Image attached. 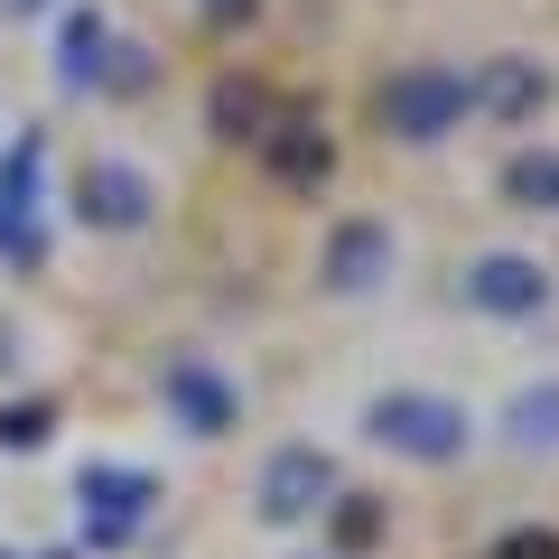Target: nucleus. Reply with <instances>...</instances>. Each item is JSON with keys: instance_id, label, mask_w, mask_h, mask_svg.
I'll return each mask as SVG.
<instances>
[{"instance_id": "4", "label": "nucleus", "mask_w": 559, "mask_h": 559, "mask_svg": "<svg viewBox=\"0 0 559 559\" xmlns=\"http://www.w3.org/2000/svg\"><path fill=\"white\" fill-rule=\"evenodd\" d=\"M401 271V234L382 215H336L318 242V280L336 289V299H373V289H392Z\"/></svg>"}, {"instance_id": "13", "label": "nucleus", "mask_w": 559, "mask_h": 559, "mask_svg": "<svg viewBox=\"0 0 559 559\" xmlns=\"http://www.w3.org/2000/svg\"><path fill=\"white\" fill-rule=\"evenodd\" d=\"M503 205H522V215H559V150H550V140H522L513 159H503Z\"/></svg>"}, {"instance_id": "9", "label": "nucleus", "mask_w": 559, "mask_h": 559, "mask_svg": "<svg viewBox=\"0 0 559 559\" xmlns=\"http://www.w3.org/2000/svg\"><path fill=\"white\" fill-rule=\"evenodd\" d=\"M103 66H112V20L94 0H75L66 28H57V84L66 94H103Z\"/></svg>"}, {"instance_id": "12", "label": "nucleus", "mask_w": 559, "mask_h": 559, "mask_svg": "<svg viewBox=\"0 0 559 559\" xmlns=\"http://www.w3.org/2000/svg\"><path fill=\"white\" fill-rule=\"evenodd\" d=\"M503 448H513V457H559V373L522 382V392L503 401Z\"/></svg>"}, {"instance_id": "6", "label": "nucleus", "mask_w": 559, "mask_h": 559, "mask_svg": "<svg viewBox=\"0 0 559 559\" xmlns=\"http://www.w3.org/2000/svg\"><path fill=\"white\" fill-rule=\"evenodd\" d=\"M150 215H159V178L140 159H84L75 168V224H94V234H140Z\"/></svg>"}, {"instance_id": "17", "label": "nucleus", "mask_w": 559, "mask_h": 559, "mask_svg": "<svg viewBox=\"0 0 559 559\" xmlns=\"http://www.w3.org/2000/svg\"><path fill=\"white\" fill-rule=\"evenodd\" d=\"M150 75H159V66H150V47H140V38H112V66H103V94H150Z\"/></svg>"}, {"instance_id": "15", "label": "nucleus", "mask_w": 559, "mask_h": 559, "mask_svg": "<svg viewBox=\"0 0 559 559\" xmlns=\"http://www.w3.org/2000/svg\"><path fill=\"white\" fill-rule=\"evenodd\" d=\"M215 131L224 140H261V94L252 84H215Z\"/></svg>"}, {"instance_id": "2", "label": "nucleus", "mask_w": 559, "mask_h": 559, "mask_svg": "<svg viewBox=\"0 0 559 559\" xmlns=\"http://www.w3.org/2000/svg\"><path fill=\"white\" fill-rule=\"evenodd\" d=\"M252 503H261V522H318L326 503H336V457H326L318 439H280L271 457H261V476H252Z\"/></svg>"}, {"instance_id": "5", "label": "nucleus", "mask_w": 559, "mask_h": 559, "mask_svg": "<svg viewBox=\"0 0 559 559\" xmlns=\"http://www.w3.org/2000/svg\"><path fill=\"white\" fill-rule=\"evenodd\" d=\"M550 289H559V280L540 271L532 252H476V261H466V280H457V299L476 308V318H495V326L540 318V308H550Z\"/></svg>"}, {"instance_id": "14", "label": "nucleus", "mask_w": 559, "mask_h": 559, "mask_svg": "<svg viewBox=\"0 0 559 559\" xmlns=\"http://www.w3.org/2000/svg\"><path fill=\"white\" fill-rule=\"evenodd\" d=\"M261 159H271L289 187H318L326 168H336V150H326L318 121H280V131H261Z\"/></svg>"}, {"instance_id": "19", "label": "nucleus", "mask_w": 559, "mask_h": 559, "mask_svg": "<svg viewBox=\"0 0 559 559\" xmlns=\"http://www.w3.org/2000/svg\"><path fill=\"white\" fill-rule=\"evenodd\" d=\"M495 559H559V532H503Z\"/></svg>"}, {"instance_id": "8", "label": "nucleus", "mask_w": 559, "mask_h": 559, "mask_svg": "<svg viewBox=\"0 0 559 559\" xmlns=\"http://www.w3.org/2000/svg\"><path fill=\"white\" fill-rule=\"evenodd\" d=\"M159 392H168V411H178L187 429H197V439H224V429H234V411H242V401H234V382H224L215 364H197V355H178V364H168V382H159Z\"/></svg>"}, {"instance_id": "16", "label": "nucleus", "mask_w": 559, "mask_h": 559, "mask_svg": "<svg viewBox=\"0 0 559 559\" xmlns=\"http://www.w3.org/2000/svg\"><path fill=\"white\" fill-rule=\"evenodd\" d=\"M382 540V503L373 495H336V550H373Z\"/></svg>"}, {"instance_id": "18", "label": "nucleus", "mask_w": 559, "mask_h": 559, "mask_svg": "<svg viewBox=\"0 0 559 559\" xmlns=\"http://www.w3.org/2000/svg\"><path fill=\"white\" fill-rule=\"evenodd\" d=\"M47 439V401H10L0 411V448H38Z\"/></svg>"}, {"instance_id": "7", "label": "nucleus", "mask_w": 559, "mask_h": 559, "mask_svg": "<svg viewBox=\"0 0 559 559\" xmlns=\"http://www.w3.org/2000/svg\"><path fill=\"white\" fill-rule=\"evenodd\" d=\"M75 495H84V540H94V550H121V540L140 532V513L159 503V476H150V466L94 457V466L75 476Z\"/></svg>"}, {"instance_id": "3", "label": "nucleus", "mask_w": 559, "mask_h": 559, "mask_svg": "<svg viewBox=\"0 0 559 559\" xmlns=\"http://www.w3.org/2000/svg\"><path fill=\"white\" fill-rule=\"evenodd\" d=\"M457 121H466V75L457 66H401V75L382 84V131L411 140V150L448 140Z\"/></svg>"}, {"instance_id": "20", "label": "nucleus", "mask_w": 559, "mask_h": 559, "mask_svg": "<svg viewBox=\"0 0 559 559\" xmlns=\"http://www.w3.org/2000/svg\"><path fill=\"white\" fill-rule=\"evenodd\" d=\"M57 0H0V20H47Z\"/></svg>"}, {"instance_id": "11", "label": "nucleus", "mask_w": 559, "mask_h": 559, "mask_svg": "<svg viewBox=\"0 0 559 559\" xmlns=\"http://www.w3.org/2000/svg\"><path fill=\"white\" fill-rule=\"evenodd\" d=\"M540 66L532 57H485L476 75H466V112H495V121H522V112H540Z\"/></svg>"}, {"instance_id": "1", "label": "nucleus", "mask_w": 559, "mask_h": 559, "mask_svg": "<svg viewBox=\"0 0 559 559\" xmlns=\"http://www.w3.org/2000/svg\"><path fill=\"white\" fill-rule=\"evenodd\" d=\"M364 439L411 457V466H457L476 448V411L448 392H419V382H392V392L364 401Z\"/></svg>"}, {"instance_id": "10", "label": "nucleus", "mask_w": 559, "mask_h": 559, "mask_svg": "<svg viewBox=\"0 0 559 559\" xmlns=\"http://www.w3.org/2000/svg\"><path fill=\"white\" fill-rule=\"evenodd\" d=\"M0 252L10 261H38V140H20V159L0 168Z\"/></svg>"}, {"instance_id": "21", "label": "nucleus", "mask_w": 559, "mask_h": 559, "mask_svg": "<svg viewBox=\"0 0 559 559\" xmlns=\"http://www.w3.org/2000/svg\"><path fill=\"white\" fill-rule=\"evenodd\" d=\"M242 10H252V0H205V20H242Z\"/></svg>"}]
</instances>
